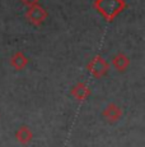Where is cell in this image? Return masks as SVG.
<instances>
[{"label":"cell","mask_w":145,"mask_h":147,"mask_svg":"<svg viewBox=\"0 0 145 147\" xmlns=\"http://www.w3.org/2000/svg\"><path fill=\"white\" fill-rule=\"evenodd\" d=\"M93 8L107 22H112L126 8L125 0H94Z\"/></svg>","instance_id":"6da1fadb"},{"label":"cell","mask_w":145,"mask_h":147,"mask_svg":"<svg viewBox=\"0 0 145 147\" xmlns=\"http://www.w3.org/2000/svg\"><path fill=\"white\" fill-rule=\"evenodd\" d=\"M85 68L94 78H103L104 76H107L108 70H110V64L104 60L103 56L96 55L88 61Z\"/></svg>","instance_id":"7a4b0ae2"},{"label":"cell","mask_w":145,"mask_h":147,"mask_svg":"<svg viewBox=\"0 0 145 147\" xmlns=\"http://www.w3.org/2000/svg\"><path fill=\"white\" fill-rule=\"evenodd\" d=\"M47 16H49L47 10L40 4L29 5L26 12V18L28 19V22L31 24H33V26H41L46 21Z\"/></svg>","instance_id":"3957f363"},{"label":"cell","mask_w":145,"mask_h":147,"mask_svg":"<svg viewBox=\"0 0 145 147\" xmlns=\"http://www.w3.org/2000/svg\"><path fill=\"white\" fill-rule=\"evenodd\" d=\"M122 114H124L122 109L118 105H116L115 102H110L102 111V117L108 123H116V121H118L122 118Z\"/></svg>","instance_id":"277c9868"},{"label":"cell","mask_w":145,"mask_h":147,"mask_svg":"<svg viewBox=\"0 0 145 147\" xmlns=\"http://www.w3.org/2000/svg\"><path fill=\"white\" fill-rule=\"evenodd\" d=\"M70 94L76 101L83 102V101H85L89 96H90L92 91H90V88H89L87 84L84 83V82H78V83L71 88Z\"/></svg>","instance_id":"5b68a950"},{"label":"cell","mask_w":145,"mask_h":147,"mask_svg":"<svg viewBox=\"0 0 145 147\" xmlns=\"http://www.w3.org/2000/svg\"><path fill=\"white\" fill-rule=\"evenodd\" d=\"M111 63H112V67L115 68L116 70H118V72H125L130 65V58L127 55H125L124 53H118L112 58Z\"/></svg>","instance_id":"8992f818"},{"label":"cell","mask_w":145,"mask_h":147,"mask_svg":"<svg viewBox=\"0 0 145 147\" xmlns=\"http://www.w3.org/2000/svg\"><path fill=\"white\" fill-rule=\"evenodd\" d=\"M29 60L22 51H15L10 58V65L14 68L15 70H23L24 68L28 65Z\"/></svg>","instance_id":"52a82bcc"},{"label":"cell","mask_w":145,"mask_h":147,"mask_svg":"<svg viewBox=\"0 0 145 147\" xmlns=\"http://www.w3.org/2000/svg\"><path fill=\"white\" fill-rule=\"evenodd\" d=\"M15 140L21 145H28L31 141L33 140V133L28 125H21L18 131L15 132Z\"/></svg>","instance_id":"ba28073f"},{"label":"cell","mask_w":145,"mask_h":147,"mask_svg":"<svg viewBox=\"0 0 145 147\" xmlns=\"http://www.w3.org/2000/svg\"><path fill=\"white\" fill-rule=\"evenodd\" d=\"M41 0H21V3H23L24 5L29 7V5H33V4H38Z\"/></svg>","instance_id":"9c48e42d"}]
</instances>
